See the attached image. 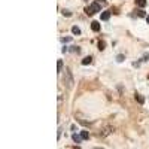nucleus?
<instances>
[{
  "label": "nucleus",
  "instance_id": "nucleus-1",
  "mask_svg": "<svg viewBox=\"0 0 149 149\" xmlns=\"http://www.w3.org/2000/svg\"><path fill=\"white\" fill-rule=\"evenodd\" d=\"M64 72H66V74H64V82L67 84V87H69V88H72V87H73V84H74L73 76H72V72H70V69H66Z\"/></svg>",
  "mask_w": 149,
  "mask_h": 149
},
{
  "label": "nucleus",
  "instance_id": "nucleus-2",
  "mask_svg": "<svg viewBox=\"0 0 149 149\" xmlns=\"http://www.w3.org/2000/svg\"><path fill=\"white\" fill-rule=\"evenodd\" d=\"M85 11H87L88 15H94V13L100 12V5H99V3H92V5H89Z\"/></svg>",
  "mask_w": 149,
  "mask_h": 149
},
{
  "label": "nucleus",
  "instance_id": "nucleus-3",
  "mask_svg": "<svg viewBox=\"0 0 149 149\" xmlns=\"http://www.w3.org/2000/svg\"><path fill=\"white\" fill-rule=\"evenodd\" d=\"M134 12H136V15H137V16H140V18H146V16H148V15L145 13V11H143V9H136Z\"/></svg>",
  "mask_w": 149,
  "mask_h": 149
},
{
  "label": "nucleus",
  "instance_id": "nucleus-4",
  "mask_svg": "<svg viewBox=\"0 0 149 149\" xmlns=\"http://www.w3.org/2000/svg\"><path fill=\"white\" fill-rule=\"evenodd\" d=\"M91 28L94 30V31H99V30H100V24H99L97 21H92V23H91Z\"/></svg>",
  "mask_w": 149,
  "mask_h": 149
},
{
  "label": "nucleus",
  "instance_id": "nucleus-5",
  "mask_svg": "<svg viewBox=\"0 0 149 149\" xmlns=\"http://www.w3.org/2000/svg\"><path fill=\"white\" fill-rule=\"evenodd\" d=\"M109 18H110V12H109V11H106V12L101 13V20H103V21H107Z\"/></svg>",
  "mask_w": 149,
  "mask_h": 149
},
{
  "label": "nucleus",
  "instance_id": "nucleus-6",
  "mask_svg": "<svg viewBox=\"0 0 149 149\" xmlns=\"http://www.w3.org/2000/svg\"><path fill=\"white\" fill-rule=\"evenodd\" d=\"M81 137H82V140H87V139H89V133L88 131H81Z\"/></svg>",
  "mask_w": 149,
  "mask_h": 149
},
{
  "label": "nucleus",
  "instance_id": "nucleus-7",
  "mask_svg": "<svg viewBox=\"0 0 149 149\" xmlns=\"http://www.w3.org/2000/svg\"><path fill=\"white\" fill-rule=\"evenodd\" d=\"M136 5L139 8H145L146 6V0H136Z\"/></svg>",
  "mask_w": 149,
  "mask_h": 149
},
{
  "label": "nucleus",
  "instance_id": "nucleus-8",
  "mask_svg": "<svg viewBox=\"0 0 149 149\" xmlns=\"http://www.w3.org/2000/svg\"><path fill=\"white\" fill-rule=\"evenodd\" d=\"M72 33H73V34H81V28H79L78 25H73V27H72Z\"/></svg>",
  "mask_w": 149,
  "mask_h": 149
},
{
  "label": "nucleus",
  "instance_id": "nucleus-9",
  "mask_svg": "<svg viewBox=\"0 0 149 149\" xmlns=\"http://www.w3.org/2000/svg\"><path fill=\"white\" fill-rule=\"evenodd\" d=\"M72 139H73V142H74V143H81V142H82V137H81V136H78V134H73V137H72Z\"/></svg>",
  "mask_w": 149,
  "mask_h": 149
},
{
  "label": "nucleus",
  "instance_id": "nucleus-10",
  "mask_svg": "<svg viewBox=\"0 0 149 149\" xmlns=\"http://www.w3.org/2000/svg\"><path fill=\"white\" fill-rule=\"evenodd\" d=\"M91 61H92L91 57H85V58L82 60V64H84V66H88V64H91Z\"/></svg>",
  "mask_w": 149,
  "mask_h": 149
},
{
  "label": "nucleus",
  "instance_id": "nucleus-11",
  "mask_svg": "<svg viewBox=\"0 0 149 149\" xmlns=\"http://www.w3.org/2000/svg\"><path fill=\"white\" fill-rule=\"evenodd\" d=\"M136 100L140 103V104H143L145 103V99H143V96H140V94H137V92H136Z\"/></svg>",
  "mask_w": 149,
  "mask_h": 149
},
{
  "label": "nucleus",
  "instance_id": "nucleus-12",
  "mask_svg": "<svg viewBox=\"0 0 149 149\" xmlns=\"http://www.w3.org/2000/svg\"><path fill=\"white\" fill-rule=\"evenodd\" d=\"M57 70H58V72L63 70V60H58V63H57Z\"/></svg>",
  "mask_w": 149,
  "mask_h": 149
},
{
  "label": "nucleus",
  "instance_id": "nucleus-13",
  "mask_svg": "<svg viewBox=\"0 0 149 149\" xmlns=\"http://www.w3.org/2000/svg\"><path fill=\"white\" fill-rule=\"evenodd\" d=\"M104 45H106L104 42H99V49H100V51H103V49H104Z\"/></svg>",
  "mask_w": 149,
  "mask_h": 149
},
{
  "label": "nucleus",
  "instance_id": "nucleus-14",
  "mask_svg": "<svg viewBox=\"0 0 149 149\" xmlns=\"http://www.w3.org/2000/svg\"><path fill=\"white\" fill-rule=\"evenodd\" d=\"M124 58H125L124 55H118V57H116V61H119V63H121V61H124Z\"/></svg>",
  "mask_w": 149,
  "mask_h": 149
},
{
  "label": "nucleus",
  "instance_id": "nucleus-15",
  "mask_svg": "<svg viewBox=\"0 0 149 149\" xmlns=\"http://www.w3.org/2000/svg\"><path fill=\"white\" fill-rule=\"evenodd\" d=\"M72 37H61V42H70Z\"/></svg>",
  "mask_w": 149,
  "mask_h": 149
},
{
  "label": "nucleus",
  "instance_id": "nucleus-16",
  "mask_svg": "<svg viewBox=\"0 0 149 149\" xmlns=\"http://www.w3.org/2000/svg\"><path fill=\"white\" fill-rule=\"evenodd\" d=\"M63 15H64V16H70L72 13H70L69 11H66V9H64V11H63Z\"/></svg>",
  "mask_w": 149,
  "mask_h": 149
},
{
  "label": "nucleus",
  "instance_id": "nucleus-17",
  "mask_svg": "<svg viewBox=\"0 0 149 149\" xmlns=\"http://www.w3.org/2000/svg\"><path fill=\"white\" fill-rule=\"evenodd\" d=\"M72 48H73V49H72V51H73V52H79V51H81V49H79V48H78V46H72Z\"/></svg>",
  "mask_w": 149,
  "mask_h": 149
},
{
  "label": "nucleus",
  "instance_id": "nucleus-18",
  "mask_svg": "<svg viewBox=\"0 0 149 149\" xmlns=\"http://www.w3.org/2000/svg\"><path fill=\"white\" fill-rule=\"evenodd\" d=\"M146 21H148V24H149V15H148V16H146Z\"/></svg>",
  "mask_w": 149,
  "mask_h": 149
},
{
  "label": "nucleus",
  "instance_id": "nucleus-19",
  "mask_svg": "<svg viewBox=\"0 0 149 149\" xmlns=\"http://www.w3.org/2000/svg\"><path fill=\"white\" fill-rule=\"evenodd\" d=\"M99 2H104V0H96V3H99Z\"/></svg>",
  "mask_w": 149,
  "mask_h": 149
}]
</instances>
